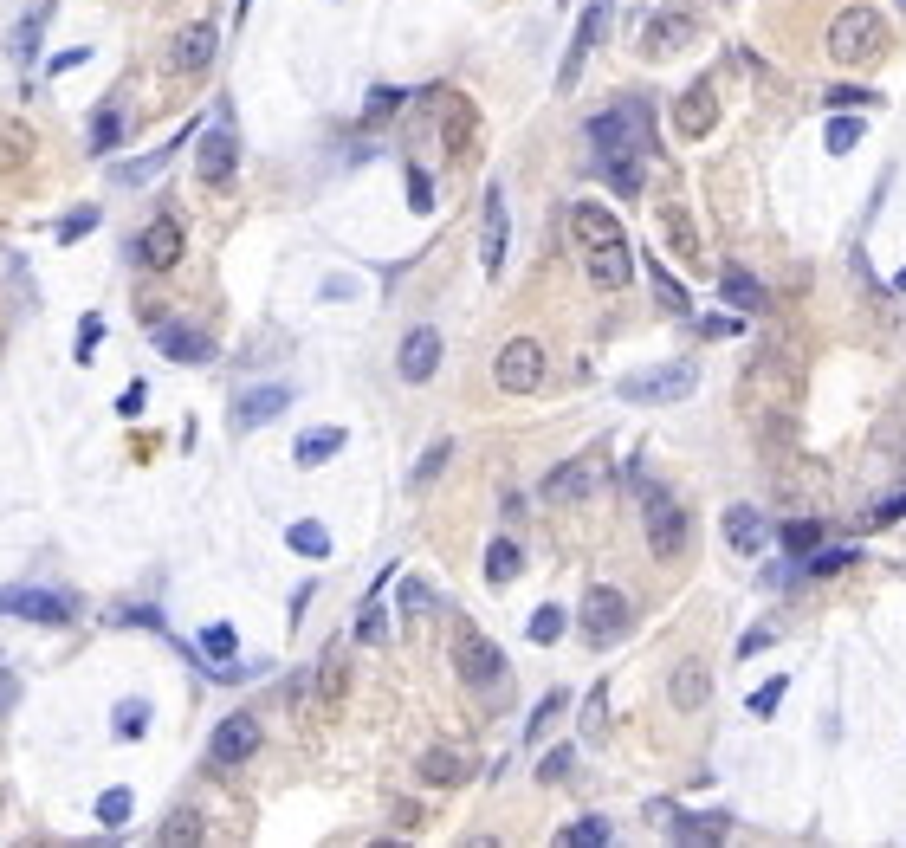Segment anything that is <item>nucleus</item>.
<instances>
[{
	"label": "nucleus",
	"instance_id": "nucleus-16",
	"mask_svg": "<svg viewBox=\"0 0 906 848\" xmlns=\"http://www.w3.org/2000/svg\"><path fill=\"white\" fill-rule=\"evenodd\" d=\"M214 52H221V33H214L208 20H201V26H182V33H175V46H169V72H208Z\"/></svg>",
	"mask_w": 906,
	"mask_h": 848
},
{
	"label": "nucleus",
	"instance_id": "nucleus-24",
	"mask_svg": "<svg viewBox=\"0 0 906 848\" xmlns=\"http://www.w3.org/2000/svg\"><path fill=\"white\" fill-rule=\"evenodd\" d=\"M667 693H674V706H680V713H693V706H706L712 674H706L699 661H680V667H674V687H667Z\"/></svg>",
	"mask_w": 906,
	"mask_h": 848
},
{
	"label": "nucleus",
	"instance_id": "nucleus-58",
	"mask_svg": "<svg viewBox=\"0 0 906 848\" xmlns=\"http://www.w3.org/2000/svg\"><path fill=\"white\" fill-rule=\"evenodd\" d=\"M7 700H13V680H7V674H0V706H7Z\"/></svg>",
	"mask_w": 906,
	"mask_h": 848
},
{
	"label": "nucleus",
	"instance_id": "nucleus-25",
	"mask_svg": "<svg viewBox=\"0 0 906 848\" xmlns=\"http://www.w3.org/2000/svg\"><path fill=\"white\" fill-rule=\"evenodd\" d=\"M343 441H350L343 428H311V434H298L292 454H298V467H324L331 454H343Z\"/></svg>",
	"mask_w": 906,
	"mask_h": 848
},
{
	"label": "nucleus",
	"instance_id": "nucleus-7",
	"mask_svg": "<svg viewBox=\"0 0 906 848\" xmlns=\"http://www.w3.org/2000/svg\"><path fill=\"white\" fill-rule=\"evenodd\" d=\"M583 635L596 641V648L622 641V635H628V596L609 590V583H596V590H589V603H583Z\"/></svg>",
	"mask_w": 906,
	"mask_h": 848
},
{
	"label": "nucleus",
	"instance_id": "nucleus-23",
	"mask_svg": "<svg viewBox=\"0 0 906 848\" xmlns=\"http://www.w3.org/2000/svg\"><path fill=\"white\" fill-rule=\"evenodd\" d=\"M719 298H725L732 311H764V285L751 279L745 266H725V272H719Z\"/></svg>",
	"mask_w": 906,
	"mask_h": 848
},
{
	"label": "nucleus",
	"instance_id": "nucleus-45",
	"mask_svg": "<svg viewBox=\"0 0 906 848\" xmlns=\"http://www.w3.org/2000/svg\"><path fill=\"white\" fill-rule=\"evenodd\" d=\"M855 143H861V117H835L829 123V149H835V156H848Z\"/></svg>",
	"mask_w": 906,
	"mask_h": 848
},
{
	"label": "nucleus",
	"instance_id": "nucleus-26",
	"mask_svg": "<svg viewBox=\"0 0 906 848\" xmlns=\"http://www.w3.org/2000/svg\"><path fill=\"white\" fill-rule=\"evenodd\" d=\"M285 544H292L298 557H331V531H324L318 518H298V525H285Z\"/></svg>",
	"mask_w": 906,
	"mask_h": 848
},
{
	"label": "nucleus",
	"instance_id": "nucleus-42",
	"mask_svg": "<svg viewBox=\"0 0 906 848\" xmlns=\"http://www.w3.org/2000/svg\"><path fill=\"white\" fill-rule=\"evenodd\" d=\"M848 557H855L848 544H816V551H809V570H816V577H835V570H842Z\"/></svg>",
	"mask_w": 906,
	"mask_h": 848
},
{
	"label": "nucleus",
	"instance_id": "nucleus-11",
	"mask_svg": "<svg viewBox=\"0 0 906 848\" xmlns=\"http://www.w3.org/2000/svg\"><path fill=\"white\" fill-rule=\"evenodd\" d=\"M136 259H143L149 272H169L175 259H182V221H175V214H156V221L136 234Z\"/></svg>",
	"mask_w": 906,
	"mask_h": 848
},
{
	"label": "nucleus",
	"instance_id": "nucleus-13",
	"mask_svg": "<svg viewBox=\"0 0 906 848\" xmlns=\"http://www.w3.org/2000/svg\"><path fill=\"white\" fill-rule=\"evenodd\" d=\"M233 162H240V143H233L227 123H214V130L201 136V149H195L201 182H208V188H227V182H233Z\"/></svg>",
	"mask_w": 906,
	"mask_h": 848
},
{
	"label": "nucleus",
	"instance_id": "nucleus-38",
	"mask_svg": "<svg viewBox=\"0 0 906 848\" xmlns=\"http://www.w3.org/2000/svg\"><path fill=\"white\" fill-rule=\"evenodd\" d=\"M343 680H350V667H343V654H324V674H318V693H324V706H337V700H343Z\"/></svg>",
	"mask_w": 906,
	"mask_h": 848
},
{
	"label": "nucleus",
	"instance_id": "nucleus-50",
	"mask_svg": "<svg viewBox=\"0 0 906 848\" xmlns=\"http://www.w3.org/2000/svg\"><path fill=\"white\" fill-rule=\"evenodd\" d=\"M447 454H453V447H447V441H434V447H428V454H421V467H415V486H428V480H434V473H441V467H447Z\"/></svg>",
	"mask_w": 906,
	"mask_h": 848
},
{
	"label": "nucleus",
	"instance_id": "nucleus-5",
	"mask_svg": "<svg viewBox=\"0 0 906 848\" xmlns=\"http://www.w3.org/2000/svg\"><path fill=\"white\" fill-rule=\"evenodd\" d=\"M492 376H499L505 395H531L544 382V344L538 337H512V344L499 350V363H492Z\"/></svg>",
	"mask_w": 906,
	"mask_h": 848
},
{
	"label": "nucleus",
	"instance_id": "nucleus-35",
	"mask_svg": "<svg viewBox=\"0 0 906 848\" xmlns=\"http://www.w3.org/2000/svg\"><path fill=\"white\" fill-rule=\"evenodd\" d=\"M130 803H136V797H130L123 784L104 790V797H98V823H104V829H123V823H130Z\"/></svg>",
	"mask_w": 906,
	"mask_h": 848
},
{
	"label": "nucleus",
	"instance_id": "nucleus-36",
	"mask_svg": "<svg viewBox=\"0 0 906 848\" xmlns=\"http://www.w3.org/2000/svg\"><path fill=\"white\" fill-rule=\"evenodd\" d=\"M162 169H169V143H156V156H143V162H117V182H149Z\"/></svg>",
	"mask_w": 906,
	"mask_h": 848
},
{
	"label": "nucleus",
	"instance_id": "nucleus-53",
	"mask_svg": "<svg viewBox=\"0 0 906 848\" xmlns=\"http://www.w3.org/2000/svg\"><path fill=\"white\" fill-rule=\"evenodd\" d=\"M894 518H906V492H894V499L874 505V525H894Z\"/></svg>",
	"mask_w": 906,
	"mask_h": 848
},
{
	"label": "nucleus",
	"instance_id": "nucleus-55",
	"mask_svg": "<svg viewBox=\"0 0 906 848\" xmlns=\"http://www.w3.org/2000/svg\"><path fill=\"white\" fill-rule=\"evenodd\" d=\"M85 59H91L85 46H72V52H52V65H46V72H72V65H85Z\"/></svg>",
	"mask_w": 906,
	"mask_h": 848
},
{
	"label": "nucleus",
	"instance_id": "nucleus-41",
	"mask_svg": "<svg viewBox=\"0 0 906 848\" xmlns=\"http://www.w3.org/2000/svg\"><path fill=\"white\" fill-rule=\"evenodd\" d=\"M667 240H674V253H686V259L699 253V234H693V221H686L680 208H667Z\"/></svg>",
	"mask_w": 906,
	"mask_h": 848
},
{
	"label": "nucleus",
	"instance_id": "nucleus-4",
	"mask_svg": "<svg viewBox=\"0 0 906 848\" xmlns=\"http://www.w3.org/2000/svg\"><path fill=\"white\" fill-rule=\"evenodd\" d=\"M699 382L693 363H654V369H635L622 376V402H686Z\"/></svg>",
	"mask_w": 906,
	"mask_h": 848
},
{
	"label": "nucleus",
	"instance_id": "nucleus-14",
	"mask_svg": "<svg viewBox=\"0 0 906 848\" xmlns=\"http://www.w3.org/2000/svg\"><path fill=\"white\" fill-rule=\"evenodd\" d=\"M505 240H512L505 188H486V221H479V266H486V272H505Z\"/></svg>",
	"mask_w": 906,
	"mask_h": 848
},
{
	"label": "nucleus",
	"instance_id": "nucleus-28",
	"mask_svg": "<svg viewBox=\"0 0 906 848\" xmlns=\"http://www.w3.org/2000/svg\"><path fill=\"white\" fill-rule=\"evenodd\" d=\"M123 130H130V117H123V111H98V117H91V149L111 156V149L123 143Z\"/></svg>",
	"mask_w": 906,
	"mask_h": 848
},
{
	"label": "nucleus",
	"instance_id": "nucleus-52",
	"mask_svg": "<svg viewBox=\"0 0 906 848\" xmlns=\"http://www.w3.org/2000/svg\"><path fill=\"white\" fill-rule=\"evenodd\" d=\"M91 227H98V214H91V208H78V214H72V221H65V227H59V240H78V234H91Z\"/></svg>",
	"mask_w": 906,
	"mask_h": 848
},
{
	"label": "nucleus",
	"instance_id": "nucleus-40",
	"mask_svg": "<svg viewBox=\"0 0 906 848\" xmlns=\"http://www.w3.org/2000/svg\"><path fill=\"white\" fill-rule=\"evenodd\" d=\"M564 628H570V615H564V609H538V615H531V641H538V648H551V641L564 635Z\"/></svg>",
	"mask_w": 906,
	"mask_h": 848
},
{
	"label": "nucleus",
	"instance_id": "nucleus-54",
	"mask_svg": "<svg viewBox=\"0 0 906 848\" xmlns=\"http://www.w3.org/2000/svg\"><path fill=\"white\" fill-rule=\"evenodd\" d=\"M143 402H149V389H143V382H130V389H123V402H117V415H143Z\"/></svg>",
	"mask_w": 906,
	"mask_h": 848
},
{
	"label": "nucleus",
	"instance_id": "nucleus-43",
	"mask_svg": "<svg viewBox=\"0 0 906 848\" xmlns=\"http://www.w3.org/2000/svg\"><path fill=\"white\" fill-rule=\"evenodd\" d=\"M564 706H570V693H544V706H538V713H531V726H525V738H544V732H551V719H557V713H564Z\"/></svg>",
	"mask_w": 906,
	"mask_h": 848
},
{
	"label": "nucleus",
	"instance_id": "nucleus-21",
	"mask_svg": "<svg viewBox=\"0 0 906 848\" xmlns=\"http://www.w3.org/2000/svg\"><path fill=\"white\" fill-rule=\"evenodd\" d=\"M156 344L169 350L175 363H208V357H214L208 331H195V324H175V318H162V324H156Z\"/></svg>",
	"mask_w": 906,
	"mask_h": 848
},
{
	"label": "nucleus",
	"instance_id": "nucleus-17",
	"mask_svg": "<svg viewBox=\"0 0 906 848\" xmlns=\"http://www.w3.org/2000/svg\"><path fill=\"white\" fill-rule=\"evenodd\" d=\"M596 480H602V467L596 460H564V467H551L544 473V499L551 505H564V499H589V492H596Z\"/></svg>",
	"mask_w": 906,
	"mask_h": 848
},
{
	"label": "nucleus",
	"instance_id": "nucleus-33",
	"mask_svg": "<svg viewBox=\"0 0 906 848\" xmlns=\"http://www.w3.org/2000/svg\"><path fill=\"white\" fill-rule=\"evenodd\" d=\"M816 544H822V525H816V518H790V525H784V551H790V557H809Z\"/></svg>",
	"mask_w": 906,
	"mask_h": 848
},
{
	"label": "nucleus",
	"instance_id": "nucleus-3",
	"mask_svg": "<svg viewBox=\"0 0 906 848\" xmlns=\"http://www.w3.org/2000/svg\"><path fill=\"white\" fill-rule=\"evenodd\" d=\"M829 52L842 65H874V59H887V20L874 7H848V13H835V26H829Z\"/></svg>",
	"mask_w": 906,
	"mask_h": 848
},
{
	"label": "nucleus",
	"instance_id": "nucleus-59",
	"mask_svg": "<svg viewBox=\"0 0 906 848\" xmlns=\"http://www.w3.org/2000/svg\"><path fill=\"white\" fill-rule=\"evenodd\" d=\"M900 292H906V272H900Z\"/></svg>",
	"mask_w": 906,
	"mask_h": 848
},
{
	"label": "nucleus",
	"instance_id": "nucleus-34",
	"mask_svg": "<svg viewBox=\"0 0 906 848\" xmlns=\"http://www.w3.org/2000/svg\"><path fill=\"white\" fill-rule=\"evenodd\" d=\"M822 104H829V111H848V104H855V111H874V104H881V91H868V85H835V91H822Z\"/></svg>",
	"mask_w": 906,
	"mask_h": 848
},
{
	"label": "nucleus",
	"instance_id": "nucleus-30",
	"mask_svg": "<svg viewBox=\"0 0 906 848\" xmlns=\"http://www.w3.org/2000/svg\"><path fill=\"white\" fill-rule=\"evenodd\" d=\"M602 175H609L622 195H641V182H648V169H641L635 156H602Z\"/></svg>",
	"mask_w": 906,
	"mask_h": 848
},
{
	"label": "nucleus",
	"instance_id": "nucleus-6",
	"mask_svg": "<svg viewBox=\"0 0 906 848\" xmlns=\"http://www.w3.org/2000/svg\"><path fill=\"white\" fill-rule=\"evenodd\" d=\"M641 518H648L654 557H680V551H686V512H680L674 492H654V486H648V499H641Z\"/></svg>",
	"mask_w": 906,
	"mask_h": 848
},
{
	"label": "nucleus",
	"instance_id": "nucleus-22",
	"mask_svg": "<svg viewBox=\"0 0 906 848\" xmlns=\"http://www.w3.org/2000/svg\"><path fill=\"white\" fill-rule=\"evenodd\" d=\"M686 39H693V13H654V20H648V52H654V59L680 52Z\"/></svg>",
	"mask_w": 906,
	"mask_h": 848
},
{
	"label": "nucleus",
	"instance_id": "nucleus-51",
	"mask_svg": "<svg viewBox=\"0 0 906 848\" xmlns=\"http://www.w3.org/2000/svg\"><path fill=\"white\" fill-rule=\"evenodd\" d=\"M395 104H402V91H395V85H382V91H376V98H369V104H363V123H382V117H389V111H395Z\"/></svg>",
	"mask_w": 906,
	"mask_h": 848
},
{
	"label": "nucleus",
	"instance_id": "nucleus-10",
	"mask_svg": "<svg viewBox=\"0 0 906 848\" xmlns=\"http://www.w3.org/2000/svg\"><path fill=\"white\" fill-rule=\"evenodd\" d=\"M609 7L615 0H589L583 7V20H576V39H570V52H564V72H557V85H576V78H583V59H589V46H596L602 39V26H609Z\"/></svg>",
	"mask_w": 906,
	"mask_h": 848
},
{
	"label": "nucleus",
	"instance_id": "nucleus-47",
	"mask_svg": "<svg viewBox=\"0 0 906 848\" xmlns=\"http://www.w3.org/2000/svg\"><path fill=\"white\" fill-rule=\"evenodd\" d=\"M408 208H415V214H428V208H434V182H428V169H408Z\"/></svg>",
	"mask_w": 906,
	"mask_h": 848
},
{
	"label": "nucleus",
	"instance_id": "nucleus-9",
	"mask_svg": "<svg viewBox=\"0 0 906 848\" xmlns=\"http://www.w3.org/2000/svg\"><path fill=\"white\" fill-rule=\"evenodd\" d=\"M453 661H460V674L473 680V687H499V680H505V654L492 648L479 628H460V641H453Z\"/></svg>",
	"mask_w": 906,
	"mask_h": 848
},
{
	"label": "nucleus",
	"instance_id": "nucleus-8",
	"mask_svg": "<svg viewBox=\"0 0 906 848\" xmlns=\"http://www.w3.org/2000/svg\"><path fill=\"white\" fill-rule=\"evenodd\" d=\"M259 751V719L253 713H227L221 726H214V738H208V764H246Z\"/></svg>",
	"mask_w": 906,
	"mask_h": 848
},
{
	"label": "nucleus",
	"instance_id": "nucleus-56",
	"mask_svg": "<svg viewBox=\"0 0 906 848\" xmlns=\"http://www.w3.org/2000/svg\"><path fill=\"white\" fill-rule=\"evenodd\" d=\"M402 609H428V583L408 577V583H402Z\"/></svg>",
	"mask_w": 906,
	"mask_h": 848
},
{
	"label": "nucleus",
	"instance_id": "nucleus-1",
	"mask_svg": "<svg viewBox=\"0 0 906 848\" xmlns=\"http://www.w3.org/2000/svg\"><path fill=\"white\" fill-rule=\"evenodd\" d=\"M570 234H576V246H583V266H589V279H596L602 292H622V285L635 279L628 234H622V221H615L602 201H576L570 208Z\"/></svg>",
	"mask_w": 906,
	"mask_h": 848
},
{
	"label": "nucleus",
	"instance_id": "nucleus-27",
	"mask_svg": "<svg viewBox=\"0 0 906 848\" xmlns=\"http://www.w3.org/2000/svg\"><path fill=\"white\" fill-rule=\"evenodd\" d=\"M518 564H525V551H518L512 538H499V544L486 551V583H512V577H518Z\"/></svg>",
	"mask_w": 906,
	"mask_h": 848
},
{
	"label": "nucleus",
	"instance_id": "nucleus-18",
	"mask_svg": "<svg viewBox=\"0 0 906 848\" xmlns=\"http://www.w3.org/2000/svg\"><path fill=\"white\" fill-rule=\"evenodd\" d=\"M725 544H732L738 557H758L764 544H771V525H764L758 505H725Z\"/></svg>",
	"mask_w": 906,
	"mask_h": 848
},
{
	"label": "nucleus",
	"instance_id": "nucleus-46",
	"mask_svg": "<svg viewBox=\"0 0 906 848\" xmlns=\"http://www.w3.org/2000/svg\"><path fill=\"white\" fill-rule=\"evenodd\" d=\"M143 726H149V706H143V700H123V706H117V732H123V738H143Z\"/></svg>",
	"mask_w": 906,
	"mask_h": 848
},
{
	"label": "nucleus",
	"instance_id": "nucleus-2",
	"mask_svg": "<svg viewBox=\"0 0 906 848\" xmlns=\"http://www.w3.org/2000/svg\"><path fill=\"white\" fill-rule=\"evenodd\" d=\"M583 136L596 143V162L602 156H641L648 149V98H622L615 111H596Z\"/></svg>",
	"mask_w": 906,
	"mask_h": 848
},
{
	"label": "nucleus",
	"instance_id": "nucleus-37",
	"mask_svg": "<svg viewBox=\"0 0 906 848\" xmlns=\"http://www.w3.org/2000/svg\"><path fill=\"white\" fill-rule=\"evenodd\" d=\"M784 693H790V674H771L758 693H751V713H758V719H771L777 706H784Z\"/></svg>",
	"mask_w": 906,
	"mask_h": 848
},
{
	"label": "nucleus",
	"instance_id": "nucleus-19",
	"mask_svg": "<svg viewBox=\"0 0 906 848\" xmlns=\"http://www.w3.org/2000/svg\"><path fill=\"white\" fill-rule=\"evenodd\" d=\"M712 123H719V98H712V85H693V91H680V104H674V130L693 143V136H706Z\"/></svg>",
	"mask_w": 906,
	"mask_h": 848
},
{
	"label": "nucleus",
	"instance_id": "nucleus-29",
	"mask_svg": "<svg viewBox=\"0 0 906 848\" xmlns=\"http://www.w3.org/2000/svg\"><path fill=\"white\" fill-rule=\"evenodd\" d=\"M156 842H169V848H195V842H201V816H195V810H175L169 823L156 829Z\"/></svg>",
	"mask_w": 906,
	"mask_h": 848
},
{
	"label": "nucleus",
	"instance_id": "nucleus-31",
	"mask_svg": "<svg viewBox=\"0 0 906 848\" xmlns=\"http://www.w3.org/2000/svg\"><path fill=\"white\" fill-rule=\"evenodd\" d=\"M466 777V758H453V751H428L421 758V784H460Z\"/></svg>",
	"mask_w": 906,
	"mask_h": 848
},
{
	"label": "nucleus",
	"instance_id": "nucleus-49",
	"mask_svg": "<svg viewBox=\"0 0 906 848\" xmlns=\"http://www.w3.org/2000/svg\"><path fill=\"white\" fill-rule=\"evenodd\" d=\"M570 764H576V751H570V745H557L551 758L538 764V777H544V784H564V777H570Z\"/></svg>",
	"mask_w": 906,
	"mask_h": 848
},
{
	"label": "nucleus",
	"instance_id": "nucleus-44",
	"mask_svg": "<svg viewBox=\"0 0 906 848\" xmlns=\"http://www.w3.org/2000/svg\"><path fill=\"white\" fill-rule=\"evenodd\" d=\"M98 337H104V318H98V311H85V318H78V363L98 357Z\"/></svg>",
	"mask_w": 906,
	"mask_h": 848
},
{
	"label": "nucleus",
	"instance_id": "nucleus-20",
	"mask_svg": "<svg viewBox=\"0 0 906 848\" xmlns=\"http://www.w3.org/2000/svg\"><path fill=\"white\" fill-rule=\"evenodd\" d=\"M285 408H292V389H285V382H266V389H246L240 395L233 421H240V428H259V421H279Z\"/></svg>",
	"mask_w": 906,
	"mask_h": 848
},
{
	"label": "nucleus",
	"instance_id": "nucleus-39",
	"mask_svg": "<svg viewBox=\"0 0 906 848\" xmlns=\"http://www.w3.org/2000/svg\"><path fill=\"white\" fill-rule=\"evenodd\" d=\"M557 842H570V848H602V842H609V823H602V816H589V823H570Z\"/></svg>",
	"mask_w": 906,
	"mask_h": 848
},
{
	"label": "nucleus",
	"instance_id": "nucleus-57",
	"mask_svg": "<svg viewBox=\"0 0 906 848\" xmlns=\"http://www.w3.org/2000/svg\"><path fill=\"white\" fill-rule=\"evenodd\" d=\"M758 648H771V628H751V635L738 641V654H758Z\"/></svg>",
	"mask_w": 906,
	"mask_h": 848
},
{
	"label": "nucleus",
	"instance_id": "nucleus-12",
	"mask_svg": "<svg viewBox=\"0 0 906 848\" xmlns=\"http://www.w3.org/2000/svg\"><path fill=\"white\" fill-rule=\"evenodd\" d=\"M0 615H26V622H46V628H59V622H72V596H59V590H0Z\"/></svg>",
	"mask_w": 906,
	"mask_h": 848
},
{
	"label": "nucleus",
	"instance_id": "nucleus-32",
	"mask_svg": "<svg viewBox=\"0 0 906 848\" xmlns=\"http://www.w3.org/2000/svg\"><path fill=\"white\" fill-rule=\"evenodd\" d=\"M233 648H240V635H233L227 622H214L208 635H201V654H214V674H227V661H233Z\"/></svg>",
	"mask_w": 906,
	"mask_h": 848
},
{
	"label": "nucleus",
	"instance_id": "nucleus-48",
	"mask_svg": "<svg viewBox=\"0 0 906 848\" xmlns=\"http://www.w3.org/2000/svg\"><path fill=\"white\" fill-rule=\"evenodd\" d=\"M13 162H26V130H20V123L0 130V169H13Z\"/></svg>",
	"mask_w": 906,
	"mask_h": 848
},
{
	"label": "nucleus",
	"instance_id": "nucleus-15",
	"mask_svg": "<svg viewBox=\"0 0 906 848\" xmlns=\"http://www.w3.org/2000/svg\"><path fill=\"white\" fill-rule=\"evenodd\" d=\"M395 369H402V382H428L434 369H441V331H434V324H415V331L402 337Z\"/></svg>",
	"mask_w": 906,
	"mask_h": 848
}]
</instances>
